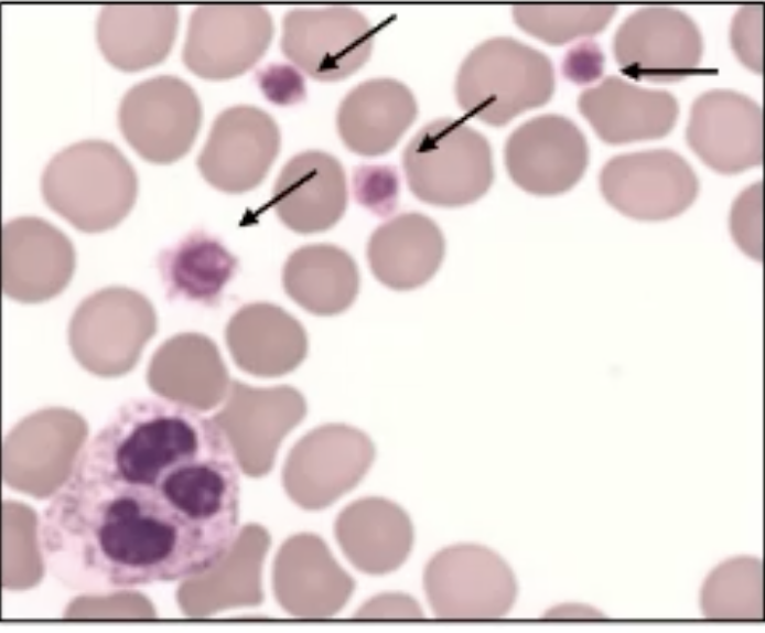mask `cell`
I'll return each instance as SVG.
<instances>
[{
	"mask_svg": "<svg viewBox=\"0 0 765 633\" xmlns=\"http://www.w3.org/2000/svg\"><path fill=\"white\" fill-rule=\"evenodd\" d=\"M554 90L550 58L516 39H488L462 62L455 95L468 115L503 126L520 112L542 106Z\"/></svg>",
	"mask_w": 765,
	"mask_h": 633,
	"instance_id": "cell-3",
	"label": "cell"
},
{
	"mask_svg": "<svg viewBox=\"0 0 765 633\" xmlns=\"http://www.w3.org/2000/svg\"><path fill=\"white\" fill-rule=\"evenodd\" d=\"M283 283L287 293L304 309L316 314H335L354 302L359 275L345 250L333 245H309L288 259Z\"/></svg>",
	"mask_w": 765,
	"mask_h": 633,
	"instance_id": "cell-19",
	"label": "cell"
},
{
	"mask_svg": "<svg viewBox=\"0 0 765 633\" xmlns=\"http://www.w3.org/2000/svg\"><path fill=\"white\" fill-rule=\"evenodd\" d=\"M604 56L592 41L581 42L568 51L562 72L572 82L583 84L596 79L603 69Z\"/></svg>",
	"mask_w": 765,
	"mask_h": 633,
	"instance_id": "cell-28",
	"label": "cell"
},
{
	"mask_svg": "<svg viewBox=\"0 0 765 633\" xmlns=\"http://www.w3.org/2000/svg\"><path fill=\"white\" fill-rule=\"evenodd\" d=\"M734 239L748 254L759 256L762 245V182L750 185L736 199L731 213Z\"/></svg>",
	"mask_w": 765,
	"mask_h": 633,
	"instance_id": "cell-26",
	"label": "cell"
},
{
	"mask_svg": "<svg viewBox=\"0 0 765 633\" xmlns=\"http://www.w3.org/2000/svg\"><path fill=\"white\" fill-rule=\"evenodd\" d=\"M273 22L256 4H204L193 10L183 61L206 79H227L252 67L267 51Z\"/></svg>",
	"mask_w": 765,
	"mask_h": 633,
	"instance_id": "cell-9",
	"label": "cell"
},
{
	"mask_svg": "<svg viewBox=\"0 0 765 633\" xmlns=\"http://www.w3.org/2000/svg\"><path fill=\"white\" fill-rule=\"evenodd\" d=\"M578 106L596 135L612 144L661 138L679 114L671 93L642 88L614 75L583 90Z\"/></svg>",
	"mask_w": 765,
	"mask_h": 633,
	"instance_id": "cell-14",
	"label": "cell"
},
{
	"mask_svg": "<svg viewBox=\"0 0 765 633\" xmlns=\"http://www.w3.org/2000/svg\"><path fill=\"white\" fill-rule=\"evenodd\" d=\"M398 181L386 168H364L355 175V195L359 203L379 215L396 205Z\"/></svg>",
	"mask_w": 765,
	"mask_h": 633,
	"instance_id": "cell-27",
	"label": "cell"
},
{
	"mask_svg": "<svg viewBox=\"0 0 765 633\" xmlns=\"http://www.w3.org/2000/svg\"><path fill=\"white\" fill-rule=\"evenodd\" d=\"M604 618L602 612L582 603L558 604L543 614V619L547 620H601Z\"/></svg>",
	"mask_w": 765,
	"mask_h": 633,
	"instance_id": "cell-30",
	"label": "cell"
},
{
	"mask_svg": "<svg viewBox=\"0 0 765 633\" xmlns=\"http://www.w3.org/2000/svg\"><path fill=\"white\" fill-rule=\"evenodd\" d=\"M177 23L179 11L173 4H107L97 18L96 37L110 64L134 72L168 56Z\"/></svg>",
	"mask_w": 765,
	"mask_h": 633,
	"instance_id": "cell-18",
	"label": "cell"
},
{
	"mask_svg": "<svg viewBox=\"0 0 765 633\" xmlns=\"http://www.w3.org/2000/svg\"><path fill=\"white\" fill-rule=\"evenodd\" d=\"M402 164L411 192L425 203L444 207L475 202L494 179L487 139L449 117L418 130L405 148Z\"/></svg>",
	"mask_w": 765,
	"mask_h": 633,
	"instance_id": "cell-4",
	"label": "cell"
},
{
	"mask_svg": "<svg viewBox=\"0 0 765 633\" xmlns=\"http://www.w3.org/2000/svg\"><path fill=\"white\" fill-rule=\"evenodd\" d=\"M252 314L254 350L261 353L255 374L280 375L298 366L306 354V336L301 324L280 308L260 303Z\"/></svg>",
	"mask_w": 765,
	"mask_h": 633,
	"instance_id": "cell-24",
	"label": "cell"
},
{
	"mask_svg": "<svg viewBox=\"0 0 765 633\" xmlns=\"http://www.w3.org/2000/svg\"><path fill=\"white\" fill-rule=\"evenodd\" d=\"M763 4L741 7L731 24V44L739 60L751 71L763 72Z\"/></svg>",
	"mask_w": 765,
	"mask_h": 633,
	"instance_id": "cell-25",
	"label": "cell"
},
{
	"mask_svg": "<svg viewBox=\"0 0 765 633\" xmlns=\"http://www.w3.org/2000/svg\"><path fill=\"white\" fill-rule=\"evenodd\" d=\"M239 505L240 466L224 427L184 401L134 398L80 449L41 514L39 550L71 590L187 580L230 554Z\"/></svg>",
	"mask_w": 765,
	"mask_h": 633,
	"instance_id": "cell-1",
	"label": "cell"
},
{
	"mask_svg": "<svg viewBox=\"0 0 765 633\" xmlns=\"http://www.w3.org/2000/svg\"><path fill=\"white\" fill-rule=\"evenodd\" d=\"M600 189L619 213L655 222L685 212L698 195L699 181L680 154L653 149L610 159L601 170Z\"/></svg>",
	"mask_w": 765,
	"mask_h": 633,
	"instance_id": "cell-7",
	"label": "cell"
},
{
	"mask_svg": "<svg viewBox=\"0 0 765 633\" xmlns=\"http://www.w3.org/2000/svg\"><path fill=\"white\" fill-rule=\"evenodd\" d=\"M341 533L354 564L370 573L388 572L401 565L413 540L406 513L380 498L364 500L348 508Z\"/></svg>",
	"mask_w": 765,
	"mask_h": 633,
	"instance_id": "cell-20",
	"label": "cell"
},
{
	"mask_svg": "<svg viewBox=\"0 0 765 633\" xmlns=\"http://www.w3.org/2000/svg\"><path fill=\"white\" fill-rule=\"evenodd\" d=\"M690 148L713 170L733 174L763 162V111L748 96L712 89L692 104L686 132Z\"/></svg>",
	"mask_w": 765,
	"mask_h": 633,
	"instance_id": "cell-13",
	"label": "cell"
},
{
	"mask_svg": "<svg viewBox=\"0 0 765 633\" xmlns=\"http://www.w3.org/2000/svg\"><path fill=\"white\" fill-rule=\"evenodd\" d=\"M428 601L440 620L488 621L513 608L518 586L509 565L494 550L457 544L439 550L424 571Z\"/></svg>",
	"mask_w": 765,
	"mask_h": 633,
	"instance_id": "cell-5",
	"label": "cell"
},
{
	"mask_svg": "<svg viewBox=\"0 0 765 633\" xmlns=\"http://www.w3.org/2000/svg\"><path fill=\"white\" fill-rule=\"evenodd\" d=\"M411 90L392 78H373L354 87L337 111V129L346 147L362 155L388 152L417 117Z\"/></svg>",
	"mask_w": 765,
	"mask_h": 633,
	"instance_id": "cell-16",
	"label": "cell"
},
{
	"mask_svg": "<svg viewBox=\"0 0 765 633\" xmlns=\"http://www.w3.org/2000/svg\"><path fill=\"white\" fill-rule=\"evenodd\" d=\"M118 119L125 139L143 159L170 163L191 149L202 107L190 84L173 75H159L123 95Z\"/></svg>",
	"mask_w": 765,
	"mask_h": 633,
	"instance_id": "cell-6",
	"label": "cell"
},
{
	"mask_svg": "<svg viewBox=\"0 0 765 633\" xmlns=\"http://www.w3.org/2000/svg\"><path fill=\"white\" fill-rule=\"evenodd\" d=\"M279 148V128L270 115L255 106H233L214 120L197 165L216 189L241 193L265 179Z\"/></svg>",
	"mask_w": 765,
	"mask_h": 633,
	"instance_id": "cell-12",
	"label": "cell"
},
{
	"mask_svg": "<svg viewBox=\"0 0 765 633\" xmlns=\"http://www.w3.org/2000/svg\"><path fill=\"white\" fill-rule=\"evenodd\" d=\"M158 266L171 299L212 305L233 278L237 259L214 236L193 232L163 250Z\"/></svg>",
	"mask_w": 765,
	"mask_h": 633,
	"instance_id": "cell-21",
	"label": "cell"
},
{
	"mask_svg": "<svg viewBox=\"0 0 765 633\" xmlns=\"http://www.w3.org/2000/svg\"><path fill=\"white\" fill-rule=\"evenodd\" d=\"M616 10L606 3H524L514 7L513 15L527 33L560 45L601 32Z\"/></svg>",
	"mask_w": 765,
	"mask_h": 633,
	"instance_id": "cell-23",
	"label": "cell"
},
{
	"mask_svg": "<svg viewBox=\"0 0 765 633\" xmlns=\"http://www.w3.org/2000/svg\"><path fill=\"white\" fill-rule=\"evenodd\" d=\"M504 153L511 180L524 191L542 196L569 191L589 162L582 131L572 120L556 114L534 117L517 127Z\"/></svg>",
	"mask_w": 765,
	"mask_h": 633,
	"instance_id": "cell-11",
	"label": "cell"
},
{
	"mask_svg": "<svg viewBox=\"0 0 765 633\" xmlns=\"http://www.w3.org/2000/svg\"><path fill=\"white\" fill-rule=\"evenodd\" d=\"M46 203L79 229L95 232L119 222L137 194V174L112 143L84 140L56 153L42 174Z\"/></svg>",
	"mask_w": 765,
	"mask_h": 633,
	"instance_id": "cell-2",
	"label": "cell"
},
{
	"mask_svg": "<svg viewBox=\"0 0 765 633\" xmlns=\"http://www.w3.org/2000/svg\"><path fill=\"white\" fill-rule=\"evenodd\" d=\"M364 618L422 619L418 603L402 594L380 596L367 603L359 612Z\"/></svg>",
	"mask_w": 765,
	"mask_h": 633,
	"instance_id": "cell-29",
	"label": "cell"
},
{
	"mask_svg": "<svg viewBox=\"0 0 765 633\" xmlns=\"http://www.w3.org/2000/svg\"><path fill=\"white\" fill-rule=\"evenodd\" d=\"M613 50L622 72L634 79L657 83L692 75L701 61L703 42L696 22L683 11L648 6L618 26Z\"/></svg>",
	"mask_w": 765,
	"mask_h": 633,
	"instance_id": "cell-8",
	"label": "cell"
},
{
	"mask_svg": "<svg viewBox=\"0 0 765 633\" xmlns=\"http://www.w3.org/2000/svg\"><path fill=\"white\" fill-rule=\"evenodd\" d=\"M272 204L281 221L295 232L315 233L332 227L347 204L342 164L323 151L298 153L277 178Z\"/></svg>",
	"mask_w": 765,
	"mask_h": 633,
	"instance_id": "cell-15",
	"label": "cell"
},
{
	"mask_svg": "<svg viewBox=\"0 0 765 633\" xmlns=\"http://www.w3.org/2000/svg\"><path fill=\"white\" fill-rule=\"evenodd\" d=\"M700 603L710 620H762V561L739 556L716 566L704 580Z\"/></svg>",
	"mask_w": 765,
	"mask_h": 633,
	"instance_id": "cell-22",
	"label": "cell"
},
{
	"mask_svg": "<svg viewBox=\"0 0 765 633\" xmlns=\"http://www.w3.org/2000/svg\"><path fill=\"white\" fill-rule=\"evenodd\" d=\"M445 255L440 227L428 216L410 212L380 225L370 236L367 258L374 276L399 291L427 283Z\"/></svg>",
	"mask_w": 765,
	"mask_h": 633,
	"instance_id": "cell-17",
	"label": "cell"
},
{
	"mask_svg": "<svg viewBox=\"0 0 765 633\" xmlns=\"http://www.w3.org/2000/svg\"><path fill=\"white\" fill-rule=\"evenodd\" d=\"M373 43L371 24L351 7L293 9L283 18V54L320 81H337L355 73L369 58Z\"/></svg>",
	"mask_w": 765,
	"mask_h": 633,
	"instance_id": "cell-10",
	"label": "cell"
}]
</instances>
